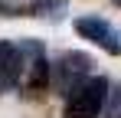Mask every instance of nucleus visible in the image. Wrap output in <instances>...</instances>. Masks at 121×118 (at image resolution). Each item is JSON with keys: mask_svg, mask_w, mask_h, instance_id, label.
Masks as SVG:
<instances>
[{"mask_svg": "<svg viewBox=\"0 0 121 118\" xmlns=\"http://www.w3.org/2000/svg\"><path fill=\"white\" fill-rule=\"evenodd\" d=\"M105 98H108V82L101 76H92L65 98L62 118H98L105 108Z\"/></svg>", "mask_w": 121, "mask_h": 118, "instance_id": "1", "label": "nucleus"}, {"mask_svg": "<svg viewBox=\"0 0 121 118\" xmlns=\"http://www.w3.org/2000/svg\"><path fill=\"white\" fill-rule=\"evenodd\" d=\"M88 72H92V59L85 53H65L52 62V85H56V92L69 98L85 79H92Z\"/></svg>", "mask_w": 121, "mask_h": 118, "instance_id": "2", "label": "nucleus"}, {"mask_svg": "<svg viewBox=\"0 0 121 118\" xmlns=\"http://www.w3.org/2000/svg\"><path fill=\"white\" fill-rule=\"evenodd\" d=\"M75 33L82 39H92L95 46H101L105 53H121V33L108 23L105 17H95V13H88V17H79L75 20Z\"/></svg>", "mask_w": 121, "mask_h": 118, "instance_id": "3", "label": "nucleus"}, {"mask_svg": "<svg viewBox=\"0 0 121 118\" xmlns=\"http://www.w3.org/2000/svg\"><path fill=\"white\" fill-rule=\"evenodd\" d=\"M23 79V49L13 43H0V95L10 92Z\"/></svg>", "mask_w": 121, "mask_h": 118, "instance_id": "4", "label": "nucleus"}, {"mask_svg": "<svg viewBox=\"0 0 121 118\" xmlns=\"http://www.w3.org/2000/svg\"><path fill=\"white\" fill-rule=\"evenodd\" d=\"M108 118H121V85H118V92H111V98H108Z\"/></svg>", "mask_w": 121, "mask_h": 118, "instance_id": "5", "label": "nucleus"}, {"mask_svg": "<svg viewBox=\"0 0 121 118\" xmlns=\"http://www.w3.org/2000/svg\"><path fill=\"white\" fill-rule=\"evenodd\" d=\"M115 3H118V7H121V0H115Z\"/></svg>", "mask_w": 121, "mask_h": 118, "instance_id": "6", "label": "nucleus"}]
</instances>
